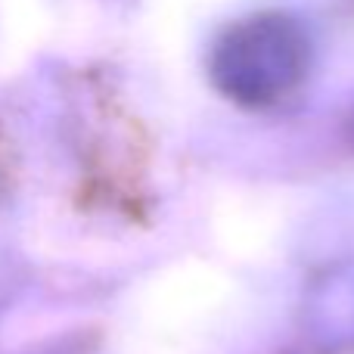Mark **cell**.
<instances>
[{"mask_svg": "<svg viewBox=\"0 0 354 354\" xmlns=\"http://www.w3.org/2000/svg\"><path fill=\"white\" fill-rule=\"evenodd\" d=\"M317 314L326 336L336 339H354V268L339 270L333 280H326L324 295L317 301Z\"/></svg>", "mask_w": 354, "mask_h": 354, "instance_id": "1", "label": "cell"}]
</instances>
